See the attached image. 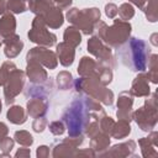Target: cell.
<instances>
[{
	"instance_id": "cell-30",
	"label": "cell",
	"mask_w": 158,
	"mask_h": 158,
	"mask_svg": "<svg viewBox=\"0 0 158 158\" xmlns=\"http://www.w3.org/2000/svg\"><path fill=\"white\" fill-rule=\"evenodd\" d=\"M28 9V0H9L7 10L14 14L25 12Z\"/></svg>"
},
{
	"instance_id": "cell-44",
	"label": "cell",
	"mask_w": 158,
	"mask_h": 158,
	"mask_svg": "<svg viewBox=\"0 0 158 158\" xmlns=\"http://www.w3.org/2000/svg\"><path fill=\"white\" fill-rule=\"evenodd\" d=\"M128 1H131L132 4H135L136 6H138L141 10L144 7V5H146V2H147V0H128Z\"/></svg>"
},
{
	"instance_id": "cell-37",
	"label": "cell",
	"mask_w": 158,
	"mask_h": 158,
	"mask_svg": "<svg viewBox=\"0 0 158 158\" xmlns=\"http://www.w3.org/2000/svg\"><path fill=\"white\" fill-rule=\"evenodd\" d=\"M49 131L56 136H60L65 131V125L63 121H53L49 123Z\"/></svg>"
},
{
	"instance_id": "cell-19",
	"label": "cell",
	"mask_w": 158,
	"mask_h": 158,
	"mask_svg": "<svg viewBox=\"0 0 158 158\" xmlns=\"http://www.w3.org/2000/svg\"><path fill=\"white\" fill-rule=\"evenodd\" d=\"M57 58L59 59V63L64 67H69L73 64L74 62V57H75V51L74 47L68 44L67 42H60L59 44H57Z\"/></svg>"
},
{
	"instance_id": "cell-39",
	"label": "cell",
	"mask_w": 158,
	"mask_h": 158,
	"mask_svg": "<svg viewBox=\"0 0 158 158\" xmlns=\"http://www.w3.org/2000/svg\"><path fill=\"white\" fill-rule=\"evenodd\" d=\"M105 14L109 19H115V16L117 15V6L112 2H109L105 5Z\"/></svg>"
},
{
	"instance_id": "cell-4",
	"label": "cell",
	"mask_w": 158,
	"mask_h": 158,
	"mask_svg": "<svg viewBox=\"0 0 158 158\" xmlns=\"http://www.w3.org/2000/svg\"><path fill=\"white\" fill-rule=\"evenodd\" d=\"M74 88L77 89V91L89 95L93 99L101 101L105 105L110 106L114 102V93L110 89H107L105 85L95 80L94 78L81 77L80 79H77L74 81Z\"/></svg>"
},
{
	"instance_id": "cell-1",
	"label": "cell",
	"mask_w": 158,
	"mask_h": 158,
	"mask_svg": "<svg viewBox=\"0 0 158 158\" xmlns=\"http://www.w3.org/2000/svg\"><path fill=\"white\" fill-rule=\"evenodd\" d=\"M98 112H104L99 101L84 94L73 100L63 114L62 121L67 126L70 137H79L85 135L90 122L99 117Z\"/></svg>"
},
{
	"instance_id": "cell-7",
	"label": "cell",
	"mask_w": 158,
	"mask_h": 158,
	"mask_svg": "<svg viewBox=\"0 0 158 158\" xmlns=\"http://www.w3.org/2000/svg\"><path fill=\"white\" fill-rule=\"evenodd\" d=\"M132 118L137 122L138 127L142 131H151L154 128L157 120H158V111H157V95L153 93L149 99L146 100L144 105L139 109H137L132 114Z\"/></svg>"
},
{
	"instance_id": "cell-13",
	"label": "cell",
	"mask_w": 158,
	"mask_h": 158,
	"mask_svg": "<svg viewBox=\"0 0 158 158\" xmlns=\"http://www.w3.org/2000/svg\"><path fill=\"white\" fill-rule=\"evenodd\" d=\"M132 105H133V96L130 91H122L117 99V111L116 115L118 120L131 121L132 120Z\"/></svg>"
},
{
	"instance_id": "cell-25",
	"label": "cell",
	"mask_w": 158,
	"mask_h": 158,
	"mask_svg": "<svg viewBox=\"0 0 158 158\" xmlns=\"http://www.w3.org/2000/svg\"><path fill=\"white\" fill-rule=\"evenodd\" d=\"M26 111L19 106V105H15V106H11L7 111V120L15 125H22L26 122Z\"/></svg>"
},
{
	"instance_id": "cell-47",
	"label": "cell",
	"mask_w": 158,
	"mask_h": 158,
	"mask_svg": "<svg viewBox=\"0 0 158 158\" xmlns=\"http://www.w3.org/2000/svg\"><path fill=\"white\" fill-rule=\"evenodd\" d=\"M1 43H2V41H1V40H0V46H1Z\"/></svg>"
},
{
	"instance_id": "cell-16",
	"label": "cell",
	"mask_w": 158,
	"mask_h": 158,
	"mask_svg": "<svg viewBox=\"0 0 158 158\" xmlns=\"http://www.w3.org/2000/svg\"><path fill=\"white\" fill-rule=\"evenodd\" d=\"M158 133L153 131L148 137H143L138 141V144L142 151V156L144 158H151V157H157L158 152L156 147L158 146Z\"/></svg>"
},
{
	"instance_id": "cell-5",
	"label": "cell",
	"mask_w": 158,
	"mask_h": 158,
	"mask_svg": "<svg viewBox=\"0 0 158 158\" xmlns=\"http://www.w3.org/2000/svg\"><path fill=\"white\" fill-rule=\"evenodd\" d=\"M67 19L74 27L80 30L84 35H90L94 32L95 25L100 21V11L96 7L83 10L73 7L68 10Z\"/></svg>"
},
{
	"instance_id": "cell-3",
	"label": "cell",
	"mask_w": 158,
	"mask_h": 158,
	"mask_svg": "<svg viewBox=\"0 0 158 158\" xmlns=\"http://www.w3.org/2000/svg\"><path fill=\"white\" fill-rule=\"evenodd\" d=\"M94 31L96 32V37H99L109 47L118 48L130 38L131 25L128 21L115 20L109 27L104 21H99L95 25Z\"/></svg>"
},
{
	"instance_id": "cell-14",
	"label": "cell",
	"mask_w": 158,
	"mask_h": 158,
	"mask_svg": "<svg viewBox=\"0 0 158 158\" xmlns=\"http://www.w3.org/2000/svg\"><path fill=\"white\" fill-rule=\"evenodd\" d=\"M2 40H4L2 42L5 44V49H4L5 56L10 59L17 57L23 48V42L20 40V36L16 33H12V35L4 37Z\"/></svg>"
},
{
	"instance_id": "cell-32",
	"label": "cell",
	"mask_w": 158,
	"mask_h": 158,
	"mask_svg": "<svg viewBox=\"0 0 158 158\" xmlns=\"http://www.w3.org/2000/svg\"><path fill=\"white\" fill-rule=\"evenodd\" d=\"M72 80H73V77H72V74H70L69 72H67V70H63V72H60V73L57 75V85H58V88L62 89V90L69 89L70 85H72Z\"/></svg>"
},
{
	"instance_id": "cell-40",
	"label": "cell",
	"mask_w": 158,
	"mask_h": 158,
	"mask_svg": "<svg viewBox=\"0 0 158 158\" xmlns=\"http://www.w3.org/2000/svg\"><path fill=\"white\" fill-rule=\"evenodd\" d=\"M36 156L38 158H46L49 156V148L47 146H40L37 148V152H36Z\"/></svg>"
},
{
	"instance_id": "cell-31",
	"label": "cell",
	"mask_w": 158,
	"mask_h": 158,
	"mask_svg": "<svg viewBox=\"0 0 158 158\" xmlns=\"http://www.w3.org/2000/svg\"><path fill=\"white\" fill-rule=\"evenodd\" d=\"M14 138L19 144H21L23 147H30L33 143V137L30 135V132H27L25 130L16 131L14 135Z\"/></svg>"
},
{
	"instance_id": "cell-11",
	"label": "cell",
	"mask_w": 158,
	"mask_h": 158,
	"mask_svg": "<svg viewBox=\"0 0 158 158\" xmlns=\"http://www.w3.org/2000/svg\"><path fill=\"white\" fill-rule=\"evenodd\" d=\"M27 62L35 60L40 64L44 65L48 69H54L58 65V58L57 54L52 51H49L47 47H35L28 51L26 56Z\"/></svg>"
},
{
	"instance_id": "cell-43",
	"label": "cell",
	"mask_w": 158,
	"mask_h": 158,
	"mask_svg": "<svg viewBox=\"0 0 158 158\" xmlns=\"http://www.w3.org/2000/svg\"><path fill=\"white\" fill-rule=\"evenodd\" d=\"M7 133H9L7 126H6L4 122H0V139L4 138L5 136H7Z\"/></svg>"
},
{
	"instance_id": "cell-2",
	"label": "cell",
	"mask_w": 158,
	"mask_h": 158,
	"mask_svg": "<svg viewBox=\"0 0 158 158\" xmlns=\"http://www.w3.org/2000/svg\"><path fill=\"white\" fill-rule=\"evenodd\" d=\"M149 56L148 44L141 38H128L117 48V57L121 63L133 72H144Z\"/></svg>"
},
{
	"instance_id": "cell-35",
	"label": "cell",
	"mask_w": 158,
	"mask_h": 158,
	"mask_svg": "<svg viewBox=\"0 0 158 158\" xmlns=\"http://www.w3.org/2000/svg\"><path fill=\"white\" fill-rule=\"evenodd\" d=\"M15 68H16V65H15L12 62H10V60L5 62V63L1 65V68H0V85H4V83H5V80H6V78H7V75H9L10 72L14 70Z\"/></svg>"
},
{
	"instance_id": "cell-9",
	"label": "cell",
	"mask_w": 158,
	"mask_h": 158,
	"mask_svg": "<svg viewBox=\"0 0 158 158\" xmlns=\"http://www.w3.org/2000/svg\"><path fill=\"white\" fill-rule=\"evenodd\" d=\"M23 84H25V73L16 68L11 70L2 85L6 105H10L14 102L15 98L21 93Z\"/></svg>"
},
{
	"instance_id": "cell-41",
	"label": "cell",
	"mask_w": 158,
	"mask_h": 158,
	"mask_svg": "<svg viewBox=\"0 0 158 158\" xmlns=\"http://www.w3.org/2000/svg\"><path fill=\"white\" fill-rule=\"evenodd\" d=\"M54 5L57 7H59L60 10H64V9H68L72 4V0H53Z\"/></svg>"
},
{
	"instance_id": "cell-24",
	"label": "cell",
	"mask_w": 158,
	"mask_h": 158,
	"mask_svg": "<svg viewBox=\"0 0 158 158\" xmlns=\"http://www.w3.org/2000/svg\"><path fill=\"white\" fill-rule=\"evenodd\" d=\"M53 6H56L53 0H28V9L40 16Z\"/></svg>"
},
{
	"instance_id": "cell-6",
	"label": "cell",
	"mask_w": 158,
	"mask_h": 158,
	"mask_svg": "<svg viewBox=\"0 0 158 158\" xmlns=\"http://www.w3.org/2000/svg\"><path fill=\"white\" fill-rule=\"evenodd\" d=\"M78 74L80 77H89L94 78L102 85H107L112 80V72L111 68L102 64L99 60H94L89 57H83L78 65Z\"/></svg>"
},
{
	"instance_id": "cell-23",
	"label": "cell",
	"mask_w": 158,
	"mask_h": 158,
	"mask_svg": "<svg viewBox=\"0 0 158 158\" xmlns=\"http://www.w3.org/2000/svg\"><path fill=\"white\" fill-rule=\"evenodd\" d=\"M15 28H16V20L14 15L10 12H5L0 19V36L4 38L9 35H12L15 33Z\"/></svg>"
},
{
	"instance_id": "cell-8",
	"label": "cell",
	"mask_w": 158,
	"mask_h": 158,
	"mask_svg": "<svg viewBox=\"0 0 158 158\" xmlns=\"http://www.w3.org/2000/svg\"><path fill=\"white\" fill-rule=\"evenodd\" d=\"M28 38L30 41L40 44L41 47H47V48L54 46L57 41L56 35L47 30V25L43 17L40 15H36V17L32 21V27L28 31Z\"/></svg>"
},
{
	"instance_id": "cell-28",
	"label": "cell",
	"mask_w": 158,
	"mask_h": 158,
	"mask_svg": "<svg viewBox=\"0 0 158 158\" xmlns=\"http://www.w3.org/2000/svg\"><path fill=\"white\" fill-rule=\"evenodd\" d=\"M147 65H148V73H147L148 80H151L152 83L157 84L158 83V73H157V69H158V56L157 54H151Z\"/></svg>"
},
{
	"instance_id": "cell-17",
	"label": "cell",
	"mask_w": 158,
	"mask_h": 158,
	"mask_svg": "<svg viewBox=\"0 0 158 158\" xmlns=\"http://www.w3.org/2000/svg\"><path fill=\"white\" fill-rule=\"evenodd\" d=\"M48 109V101L44 96H36L27 101V115L31 117H41L47 112Z\"/></svg>"
},
{
	"instance_id": "cell-46",
	"label": "cell",
	"mask_w": 158,
	"mask_h": 158,
	"mask_svg": "<svg viewBox=\"0 0 158 158\" xmlns=\"http://www.w3.org/2000/svg\"><path fill=\"white\" fill-rule=\"evenodd\" d=\"M0 114H1V101H0Z\"/></svg>"
},
{
	"instance_id": "cell-33",
	"label": "cell",
	"mask_w": 158,
	"mask_h": 158,
	"mask_svg": "<svg viewBox=\"0 0 158 158\" xmlns=\"http://www.w3.org/2000/svg\"><path fill=\"white\" fill-rule=\"evenodd\" d=\"M117 14L122 21H128L135 16V9L130 2H125L117 7Z\"/></svg>"
},
{
	"instance_id": "cell-12",
	"label": "cell",
	"mask_w": 158,
	"mask_h": 158,
	"mask_svg": "<svg viewBox=\"0 0 158 158\" xmlns=\"http://www.w3.org/2000/svg\"><path fill=\"white\" fill-rule=\"evenodd\" d=\"M83 136L79 137H68L64 141H62L60 143L56 144L53 148V157H70V156H77V147H79L83 143Z\"/></svg>"
},
{
	"instance_id": "cell-29",
	"label": "cell",
	"mask_w": 158,
	"mask_h": 158,
	"mask_svg": "<svg viewBox=\"0 0 158 158\" xmlns=\"http://www.w3.org/2000/svg\"><path fill=\"white\" fill-rule=\"evenodd\" d=\"M146 14V17L148 21L151 22H156L157 17H158V12H157V0H147L144 7L142 9Z\"/></svg>"
},
{
	"instance_id": "cell-22",
	"label": "cell",
	"mask_w": 158,
	"mask_h": 158,
	"mask_svg": "<svg viewBox=\"0 0 158 158\" xmlns=\"http://www.w3.org/2000/svg\"><path fill=\"white\" fill-rule=\"evenodd\" d=\"M46 22V25L51 28H59L63 25V14L59 7L53 6L49 10H47L43 15H41Z\"/></svg>"
},
{
	"instance_id": "cell-20",
	"label": "cell",
	"mask_w": 158,
	"mask_h": 158,
	"mask_svg": "<svg viewBox=\"0 0 158 158\" xmlns=\"http://www.w3.org/2000/svg\"><path fill=\"white\" fill-rule=\"evenodd\" d=\"M136 149V143L135 141H127L125 143H120V144H115L110 151H107L106 153L104 152L102 157H130L133 154Z\"/></svg>"
},
{
	"instance_id": "cell-38",
	"label": "cell",
	"mask_w": 158,
	"mask_h": 158,
	"mask_svg": "<svg viewBox=\"0 0 158 158\" xmlns=\"http://www.w3.org/2000/svg\"><path fill=\"white\" fill-rule=\"evenodd\" d=\"M47 120L43 117V116H41V117H36L35 118V121H33V123H32V128H33V131H36V132H43L44 131V128H46V126H47Z\"/></svg>"
},
{
	"instance_id": "cell-21",
	"label": "cell",
	"mask_w": 158,
	"mask_h": 158,
	"mask_svg": "<svg viewBox=\"0 0 158 158\" xmlns=\"http://www.w3.org/2000/svg\"><path fill=\"white\" fill-rule=\"evenodd\" d=\"M90 138V148L94 151L95 154H102L110 146V136L101 131H99Z\"/></svg>"
},
{
	"instance_id": "cell-36",
	"label": "cell",
	"mask_w": 158,
	"mask_h": 158,
	"mask_svg": "<svg viewBox=\"0 0 158 158\" xmlns=\"http://www.w3.org/2000/svg\"><path fill=\"white\" fill-rule=\"evenodd\" d=\"M14 143H15V141L6 136L0 139V149L2 152V156H7L10 153V151L14 148Z\"/></svg>"
},
{
	"instance_id": "cell-45",
	"label": "cell",
	"mask_w": 158,
	"mask_h": 158,
	"mask_svg": "<svg viewBox=\"0 0 158 158\" xmlns=\"http://www.w3.org/2000/svg\"><path fill=\"white\" fill-rule=\"evenodd\" d=\"M7 11V2L5 0H0V15H4Z\"/></svg>"
},
{
	"instance_id": "cell-42",
	"label": "cell",
	"mask_w": 158,
	"mask_h": 158,
	"mask_svg": "<svg viewBox=\"0 0 158 158\" xmlns=\"http://www.w3.org/2000/svg\"><path fill=\"white\" fill-rule=\"evenodd\" d=\"M30 154H31V152H30V149L28 148H20L16 153H15V157H30Z\"/></svg>"
},
{
	"instance_id": "cell-27",
	"label": "cell",
	"mask_w": 158,
	"mask_h": 158,
	"mask_svg": "<svg viewBox=\"0 0 158 158\" xmlns=\"http://www.w3.org/2000/svg\"><path fill=\"white\" fill-rule=\"evenodd\" d=\"M63 38H64V42H67L68 44L73 46L74 48L78 47L80 44V42H81V35H80L79 30L77 27H74V26H70V27L65 28Z\"/></svg>"
},
{
	"instance_id": "cell-34",
	"label": "cell",
	"mask_w": 158,
	"mask_h": 158,
	"mask_svg": "<svg viewBox=\"0 0 158 158\" xmlns=\"http://www.w3.org/2000/svg\"><path fill=\"white\" fill-rule=\"evenodd\" d=\"M114 125H115V121L109 116H106V115H104L101 118H100V121H99V128H100V131L101 132H104V133H106V135H111V132H112V128H114Z\"/></svg>"
},
{
	"instance_id": "cell-18",
	"label": "cell",
	"mask_w": 158,
	"mask_h": 158,
	"mask_svg": "<svg viewBox=\"0 0 158 158\" xmlns=\"http://www.w3.org/2000/svg\"><path fill=\"white\" fill-rule=\"evenodd\" d=\"M26 74L30 78V80L35 84H42L47 80V72L42 68V64L35 60L27 62Z\"/></svg>"
},
{
	"instance_id": "cell-26",
	"label": "cell",
	"mask_w": 158,
	"mask_h": 158,
	"mask_svg": "<svg viewBox=\"0 0 158 158\" xmlns=\"http://www.w3.org/2000/svg\"><path fill=\"white\" fill-rule=\"evenodd\" d=\"M131 132V126H130V122L128 121H125V120H118L117 122H115L114 125V128H112V132L110 136H112L114 138H125L130 135Z\"/></svg>"
},
{
	"instance_id": "cell-10",
	"label": "cell",
	"mask_w": 158,
	"mask_h": 158,
	"mask_svg": "<svg viewBox=\"0 0 158 158\" xmlns=\"http://www.w3.org/2000/svg\"><path fill=\"white\" fill-rule=\"evenodd\" d=\"M88 51L94 57H96V59L102 64L110 67L111 69L115 67V58L112 56L111 48L106 43H104L99 37L94 36L88 41Z\"/></svg>"
},
{
	"instance_id": "cell-15",
	"label": "cell",
	"mask_w": 158,
	"mask_h": 158,
	"mask_svg": "<svg viewBox=\"0 0 158 158\" xmlns=\"http://www.w3.org/2000/svg\"><path fill=\"white\" fill-rule=\"evenodd\" d=\"M148 78H147V74L141 72L132 81V85H131V89H130V93L132 96H138V98H142V96H148L149 93H151V88H149V83H148Z\"/></svg>"
}]
</instances>
